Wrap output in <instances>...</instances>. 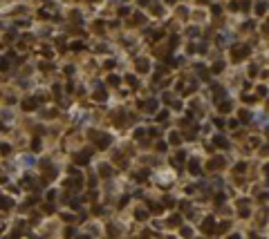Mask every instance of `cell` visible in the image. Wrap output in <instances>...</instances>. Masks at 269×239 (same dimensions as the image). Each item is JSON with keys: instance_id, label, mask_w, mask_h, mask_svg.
Returning <instances> with one entry per match:
<instances>
[{"instance_id": "6da1fadb", "label": "cell", "mask_w": 269, "mask_h": 239, "mask_svg": "<svg viewBox=\"0 0 269 239\" xmlns=\"http://www.w3.org/2000/svg\"><path fill=\"white\" fill-rule=\"evenodd\" d=\"M90 136L96 141V145L99 147H108V143H110V136L108 134H99V132H90Z\"/></svg>"}, {"instance_id": "7a4b0ae2", "label": "cell", "mask_w": 269, "mask_h": 239, "mask_svg": "<svg viewBox=\"0 0 269 239\" xmlns=\"http://www.w3.org/2000/svg\"><path fill=\"white\" fill-rule=\"evenodd\" d=\"M202 230L209 232V235H213V232H215V219L213 217H207V219L202 221Z\"/></svg>"}, {"instance_id": "3957f363", "label": "cell", "mask_w": 269, "mask_h": 239, "mask_svg": "<svg viewBox=\"0 0 269 239\" xmlns=\"http://www.w3.org/2000/svg\"><path fill=\"white\" fill-rule=\"evenodd\" d=\"M247 54H249V47H247V45H242V47H233V60H242Z\"/></svg>"}, {"instance_id": "277c9868", "label": "cell", "mask_w": 269, "mask_h": 239, "mask_svg": "<svg viewBox=\"0 0 269 239\" xmlns=\"http://www.w3.org/2000/svg\"><path fill=\"white\" fill-rule=\"evenodd\" d=\"M36 105H38V99H25V101H22V107H25L27 112L36 110Z\"/></svg>"}, {"instance_id": "5b68a950", "label": "cell", "mask_w": 269, "mask_h": 239, "mask_svg": "<svg viewBox=\"0 0 269 239\" xmlns=\"http://www.w3.org/2000/svg\"><path fill=\"white\" fill-rule=\"evenodd\" d=\"M188 170H191V174H195V177H197L200 172H202V168H200V163L195 161V159H193V161L188 163Z\"/></svg>"}, {"instance_id": "8992f818", "label": "cell", "mask_w": 269, "mask_h": 239, "mask_svg": "<svg viewBox=\"0 0 269 239\" xmlns=\"http://www.w3.org/2000/svg\"><path fill=\"white\" fill-rule=\"evenodd\" d=\"M88 157H90V150H85L83 154L76 157V163H79V166H85V163H88Z\"/></svg>"}, {"instance_id": "52a82bcc", "label": "cell", "mask_w": 269, "mask_h": 239, "mask_svg": "<svg viewBox=\"0 0 269 239\" xmlns=\"http://www.w3.org/2000/svg\"><path fill=\"white\" fill-rule=\"evenodd\" d=\"M144 105H146V107H144L146 112H155V110H157V101H155V99L148 101V103H144Z\"/></svg>"}, {"instance_id": "ba28073f", "label": "cell", "mask_w": 269, "mask_h": 239, "mask_svg": "<svg viewBox=\"0 0 269 239\" xmlns=\"http://www.w3.org/2000/svg\"><path fill=\"white\" fill-rule=\"evenodd\" d=\"M137 69H139V72H148V60L139 58V60H137Z\"/></svg>"}, {"instance_id": "9c48e42d", "label": "cell", "mask_w": 269, "mask_h": 239, "mask_svg": "<svg viewBox=\"0 0 269 239\" xmlns=\"http://www.w3.org/2000/svg\"><path fill=\"white\" fill-rule=\"evenodd\" d=\"M213 143L217 145V147H227L229 143H227V139H224V136H215V139H213Z\"/></svg>"}, {"instance_id": "30bf717a", "label": "cell", "mask_w": 269, "mask_h": 239, "mask_svg": "<svg viewBox=\"0 0 269 239\" xmlns=\"http://www.w3.org/2000/svg\"><path fill=\"white\" fill-rule=\"evenodd\" d=\"M265 11H267V2H258V5H256V14H258V16H262Z\"/></svg>"}, {"instance_id": "8fae6325", "label": "cell", "mask_w": 269, "mask_h": 239, "mask_svg": "<svg viewBox=\"0 0 269 239\" xmlns=\"http://www.w3.org/2000/svg\"><path fill=\"white\" fill-rule=\"evenodd\" d=\"M231 110V103L229 101H220V112H229Z\"/></svg>"}, {"instance_id": "7c38bea8", "label": "cell", "mask_w": 269, "mask_h": 239, "mask_svg": "<svg viewBox=\"0 0 269 239\" xmlns=\"http://www.w3.org/2000/svg\"><path fill=\"white\" fill-rule=\"evenodd\" d=\"M229 228H231V224H229V221H224V224H220V226L215 228V232H224V230H229Z\"/></svg>"}, {"instance_id": "4fadbf2b", "label": "cell", "mask_w": 269, "mask_h": 239, "mask_svg": "<svg viewBox=\"0 0 269 239\" xmlns=\"http://www.w3.org/2000/svg\"><path fill=\"white\" fill-rule=\"evenodd\" d=\"M110 172H112V170L108 168V166H101L99 168V174H103V177H110Z\"/></svg>"}, {"instance_id": "5bb4252c", "label": "cell", "mask_w": 269, "mask_h": 239, "mask_svg": "<svg viewBox=\"0 0 269 239\" xmlns=\"http://www.w3.org/2000/svg\"><path fill=\"white\" fill-rule=\"evenodd\" d=\"M106 96H108V94L103 92V89H99V92L94 94V99H96V101H106Z\"/></svg>"}, {"instance_id": "9a60e30c", "label": "cell", "mask_w": 269, "mask_h": 239, "mask_svg": "<svg viewBox=\"0 0 269 239\" xmlns=\"http://www.w3.org/2000/svg\"><path fill=\"white\" fill-rule=\"evenodd\" d=\"M180 224H182L180 217H170V219H168V226H180Z\"/></svg>"}, {"instance_id": "2e32d148", "label": "cell", "mask_w": 269, "mask_h": 239, "mask_svg": "<svg viewBox=\"0 0 269 239\" xmlns=\"http://www.w3.org/2000/svg\"><path fill=\"white\" fill-rule=\"evenodd\" d=\"M135 215H137V219H139V221H144V219L148 217V215H146V210H137Z\"/></svg>"}, {"instance_id": "e0dca14e", "label": "cell", "mask_w": 269, "mask_h": 239, "mask_svg": "<svg viewBox=\"0 0 269 239\" xmlns=\"http://www.w3.org/2000/svg\"><path fill=\"white\" fill-rule=\"evenodd\" d=\"M222 67H224V63H222V60H217L215 65H213V72H222Z\"/></svg>"}, {"instance_id": "ac0fdd59", "label": "cell", "mask_w": 269, "mask_h": 239, "mask_svg": "<svg viewBox=\"0 0 269 239\" xmlns=\"http://www.w3.org/2000/svg\"><path fill=\"white\" fill-rule=\"evenodd\" d=\"M7 67H9V58H2L0 60V69H7Z\"/></svg>"}, {"instance_id": "d6986e66", "label": "cell", "mask_w": 269, "mask_h": 239, "mask_svg": "<svg viewBox=\"0 0 269 239\" xmlns=\"http://www.w3.org/2000/svg\"><path fill=\"white\" fill-rule=\"evenodd\" d=\"M170 143H180V134H177V132L170 134Z\"/></svg>"}, {"instance_id": "ffe728a7", "label": "cell", "mask_w": 269, "mask_h": 239, "mask_svg": "<svg viewBox=\"0 0 269 239\" xmlns=\"http://www.w3.org/2000/svg\"><path fill=\"white\" fill-rule=\"evenodd\" d=\"M0 206H2V208H11V201H9V199H0Z\"/></svg>"}, {"instance_id": "44dd1931", "label": "cell", "mask_w": 269, "mask_h": 239, "mask_svg": "<svg viewBox=\"0 0 269 239\" xmlns=\"http://www.w3.org/2000/svg\"><path fill=\"white\" fill-rule=\"evenodd\" d=\"M133 18H135V22H137V25H141V22H144V16H141V14H135Z\"/></svg>"}, {"instance_id": "7402d4cb", "label": "cell", "mask_w": 269, "mask_h": 239, "mask_svg": "<svg viewBox=\"0 0 269 239\" xmlns=\"http://www.w3.org/2000/svg\"><path fill=\"white\" fill-rule=\"evenodd\" d=\"M83 47H85L83 43H72V49H74V52H79V49H83Z\"/></svg>"}, {"instance_id": "603a6c76", "label": "cell", "mask_w": 269, "mask_h": 239, "mask_svg": "<svg viewBox=\"0 0 269 239\" xmlns=\"http://www.w3.org/2000/svg\"><path fill=\"white\" fill-rule=\"evenodd\" d=\"M191 235H193L191 228H182V237H191Z\"/></svg>"}, {"instance_id": "cb8c5ba5", "label": "cell", "mask_w": 269, "mask_h": 239, "mask_svg": "<svg viewBox=\"0 0 269 239\" xmlns=\"http://www.w3.org/2000/svg\"><path fill=\"white\" fill-rule=\"evenodd\" d=\"M108 83H110V85H119V76H110V78H108Z\"/></svg>"}, {"instance_id": "d4e9b609", "label": "cell", "mask_w": 269, "mask_h": 239, "mask_svg": "<svg viewBox=\"0 0 269 239\" xmlns=\"http://www.w3.org/2000/svg\"><path fill=\"white\" fill-rule=\"evenodd\" d=\"M32 147H34V150H41V141L34 139V141H32Z\"/></svg>"}, {"instance_id": "484cf974", "label": "cell", "mask_w": 269, "mask_h": 239, "mask_svg": "<svg viewBox=\"0 0 269 239\" xmlns=\"http://www.w3.org/2000/svg\"><path fill=\"white\" fill-rule=\"evenodd\" d=\"M222 166V159H213V163H211V168H220Z\"/></svg>"}, {"instance_id": "4316f807", "label": "cell", "mask_w": 269, "mask_h": 239, "mask_svg": "<svg viewBox=\"0 0 269 239\" xmlns=\"http://www.w3.org/2000/svg\"><path fill=\"white\" fill-rule=\"evenodd\" d=\"M166 116H168V112H166V110H164V112H159V114H157V121H164Z\"/></svg>"}, {"instance_id": "83f0119b", "label": "cell", "mask_w": 269, "mask_h": 239, "mask_svg": "<svg viewBox=\"0 0 269 239\" xmlns=\"http://www.w3.org/2000/svg\"><path fill=\"white\" fill-rule=\"evenodd\" d=\"M188 34H191V36H197L200 29H197V27H191V29H188Z\"/></svg>"}, {"instance_id": "f1b7e54d", "label": "cell", "mask_w": 269, "mask_h": 239, "mask_svg": "<svg viewBox=\"0 0 269 239\" xmlns=\"http://www.w3.org/2000/svg\"><path fill=\"white\" fill-rule=\"evenodd\" d=\"M126 81H128L130 85H137V78H135V76H126Z\"/></svg>"}, {"instance_id": "f546056e", "label": "cell", "mask_w": 269, "mask_h": 239, "mask_svg": "<svg viewBox=\"0 0 269 239\" xmlns=\"http://www.w3.org/2000/svg\"><path fill=\"white\" fill-rule=\"evenodd\" d=\"M240 118H242V121H249V112H240Z\"/></svg>"}, {"instance_id": "4dcf8cb0", "label": "cell", "mask_w": 269, "mask_h": 239, "mask_svg": "<svg viewBox=\"0 0 269 239\" xmlns=\"http://www.w3.org/2000/svg\"><path fill=\"white\" fill-rule=\"evenodd\" d=\"M211 11H213V14L217 16V14H220V11H222V9H220V5H213V9H211Z\"/></svg>"}, {"instance_id": "1f68e13d", "label": "cell", "mask_w": 269, "mask_h": 239, "mask_svg": "<svg viewBox=\"0 0 269 239\" xmlns=\"http://www.w3.org/2000/svg\"><path fill=\"white\" fill-rule=\"evenodd\" d=\"M128 11H130L128 7H121V9H119V14H121V16H128Z\"/></svg>"}, {"instance_id": "d6a6232c", "label": "cell", "mask_w": 269, "mask_h": 239, "mask_svg": "<svg viewBox=\"0 0 269 239\" xmlns=\"http://www.w3.org/2000/svg\"><path fill=\"white\" fill-rule=\"evenodd\" d=\"M65 235H67V239H72V237H74V230H72V228H67V230H65Z\"/></svg>"}, {"instance_id": "836d02e7", "label": "cell", "mask_w": 269, "mask_h": 239, "mask_svg": "<svg viewBox=\"0 0 269 239\" xmlns=\"http://www.w3.org/2000/svg\"><path fill=\"white\" fill-rule=\"evenodd\" d=\"M137 2H139V5H148V0H137Z\"/></svg>"}, {"instance_id": "e575fe53", "label": "cell", "mask_w": 269, "mask_h": 239, "mask_svg": "<svg viewBox=\"0 0 269 239\" xmlns=\"http://www.w3.org/2000/svg\"><path fill=\"white\" fill-rule=\"evenodd\" d=\"M229 239H240V237H238V235H231V237H229Z\"/></svg>"}, {"instance_id": "d590c367", "label": "cell", "mask_w": 269, "mask_h": 239, "mask_svg": "<svg viewBox=\"0 0 269 239\" xmlns=\"http://www.w3.org/2000/svg\"><path fill=\"white\" fill-rule=\"evenodd\" d=\"M76 239H90V237H76Z\"/></svg>"}, {"instance_id": "8d00e7d4", "label": "cell", "mask_w": 269, "mask_h": 239, "mask_svg": "<svg viewBox=\"0 0 269 239\" xmlns=\"http://www.w3.org/2000/svg\"><path fill=\"white\" fill-rule=\"evenodd\" d=\"M166 2H170V5H173V2H175V0H166Z\"/></svg>"}, {"instance_id": "74e56055", "label": "cell", "mask_w": 269, "mask_h": 239, "mask_svg": "<svg viewBox=\"0 0 269 239\" xmlns=\"http://www.w3.org/2000/svg\"><path fill=\"white\" fill-rule=\"evenodd\" d=\"M0 130H5V125H2V123H0Z\"/></svg>"}, {"instance_id": "f35d334b", "label": "cell", "mask_w": 269, "mask_h": 239, "mask_svg": "<svg viewBox=\"0 0 269 239\" xmlns=\"http://www.w3.org/2000/svg\"><path fill=\"white\" fill-rule=\"evenodd\" d=\"M197 2H207V0H197Z\"/></svg>"}]
</instances>
